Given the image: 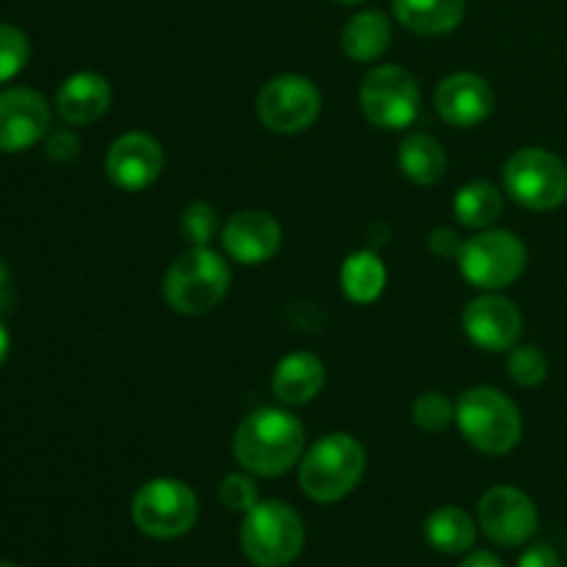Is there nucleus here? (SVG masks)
I'll return each mask as SVG.
<instances>
[{"label": "nucleus", "instance_id": "obj_18", "mask_svg": "<svg viewBox=\"0 0 567 567\" xmlns=\"http://www.w3.org/2000/svg\"><path fill=\"white\" fill-rule=\"evenodd\" d=\"M327 369L313 352H291L275 365L271 391L286 408H302L324 391Z\"/></svg>", "mask_w": 567, "mask_h": 567}, {"label": "nucleus", "instance_id": "obj_29", "mask_svg": "<svg viewBox=\"0 0 567 567\" xmlns=\"http://www.w3.org/2000/svg\"><path fill=\"white\" fill-rule=\"evenodd\" d=\"M219 502L230 513H249L260 502V487L249 471H236L219 482Z\"/></svg>", "mask_w": 567, "mask_h": 567}, {"label": "nucleus", "instance_id": "obj_20", "mask_svg": "<svg viewBox=\"0 0 567 567\" xmlns=\"http://www.w3.org/2000/svg\"><path fill=\"white\" fill-rule=\"evenodd\" d=\"M393 17L419 37H441L463 22L465 0H393Z\"/></svg>", "mask_w": 567, "mask_h": 567}, {"label": "nucleus", "instance_id": "obj_34", "mask_svg": "<svg viewBox=\"0 0 567 567\" xmlns=\"http://www.w3.org/2000/svg\"><path fill=\"white\" fill-rule=\"evenodd\" d=\"M11 302H14V293H11V275L9 269H6L3 260H0V310L11 308Z\"/></svg>", "mask_w": 567, "mask_h": 567}, {"label": "nucleus", "instance_id": "obj_3", "mask_svg": "<svg viewBox=\"0 0 567 567\" xmlns=\"http://www.w3.org/2000/svg\"><path fill=\"white\" fill-rule=\"evenodd\" d=\"M454 424L465 441L482 454L502 457L509 454L524 437V419L513 399L498 388H468L454 404Z\"/></svg>", "mask_w": 567, "mask_h": 567}, {"label": "nucleus", "instance_id": "obj_8", "mask_svg": "<svg viewBox=\"0 0 567 567\" xmlns=\"http://www.w3.org/2000/svg\"><path fill=\"white\" fill-rule=\"evenodd\" d=\"M504 186L529 210H557L567 203V164L551 150L524 147L504 164Z\"/></svg>", "mask_w": 567, "mask_h": 567}, {"label": "nucleus", "instance_id": "obj_23", "mask_svg": "<svg viewBox=\"0 0 567 567\" xmlns=\"http://www.w3.org/2000/svg\"><path fill=\"white\" fill-rule=\"evenodd\" d=\"M454 216L468 230H487L496 225L504 214L502 188L491 181H471L468 186L454 194Z\"/></svg>", "mask_w": 567, "mask_h": 567}, {"label": "nucleus", "instance_id": "obj_10", "mask_svg": "<svg viewBox=\"0 0 567 567\" xmlns=\"http://www.w3.org/2000/svg\"><path fill=\"white\" fill-rule=\"evenodd\" d=\"M255 114L266 131L293 136V133L308 131L319 120L321 94L310 78L286 72L264 83L255 100Z\"/></svg>", "mask_w": 567, "mask_h": 567}, {"label": "nucleus", "instance_id": "obj_36", "mask_svg": "<svg viewBox=\"0 0 567 567\" xmlns=\"http://www.w3.org/2000/svg\"><path fill=\"white\" fill-rule=\"evenodd\" d=\"M336 3H341V6H358V3H363V0H336Z\"/></svg>", "mask_w": 567, "mask_h": 567}, {"label": "nucleus", "instance_id": "obj_27", "mask_svg": "<svg viewBox=\"0 0 567 567\" xmlns=\"http://www.w3.org/2000/svg\"><path fill=\"white\" fill-rule=\"evenodd\" d=\"M28 59H31V42L25 31L11 22H0V83L20 75Z\"/></svg>", "mask_w": 567, "mask_h": 567}, {"label": "nucleus", "instance_id": "obj_2", "mask_svg": "<svg viewBox=\"0 0 567 567\" xmlns=\"http://www.w3.org/2000/svg\"><path fill=\"white\" fill-rule=\"evenodd\" d=\"M365 474L363 443L347 432H330L305 449L299 460V487L316 504H336L360 485Z\"/></svg>", "mask_w": 567, "mask_h": 567}, {"label": "nucleus", "instance_id": "obj_6", "mask_svg": "<svg viewBox=\"0 0 567 567\" xmlns=\"http://www.w3.org/2000/svg\"><path fill=\"white\" fill-rule=\"evenodd\" d=\"M133 524L153 540H175L188 535L199 518L197 493L181 480L158 476L144 482L131 504Z\"/></svg>", "mask_w": 567, "mask_h": 567}, {"label": "nucleus", "instance_id": "obj_19", "mask_svg": "<svg viewBox=\"0 0 567 567\" xmlns=\"http://www.w3.org/2000/svg\"><path fill=\"white\" fill-rule=\"evenodd\" d=\"M393 42V25L391 17L380 9H365L358 11L352 20L343 25L341 33V48L343 53L352 61H369L382 59Z\"/></svg>", "mask_w": 567, "mask_h": 567}, {"label": "nucleus", "instance_id": "obj_37", "mask_svg": "<svg viewBox=\"0 0 567 567\" xmlns=\"http://www.w3.org/2000/svg\"><path fill=\"white\" fill-rule=\"evenodd\" d=\"M0 567H20V565H11V563H0Z\"/></svg>", "mask_w": 567, "mask_h": 567}, {"label": "nucleus", "instance_id": "obj_28", "mask_svg": "<svg viewBox=\"0 0 567 567\" xmlns=\"http://www.w3.org/2000/svg\"><path fill=\"white\" fill-rule=\"evenodd\" d=\"M413 424L419 426L421 432H435L449 430L454 424V404L446 393L437 391H426L421 393L419 399L413 402Z\"/></svg>", "mask_w": 567, "mask_h": 567}, {"label": "nucleus", "instance_id": "obj_35", "mask_svg": "<svg viewBox=\"0 0 567 567\" xmlns=\"http://www.w3.org/2000/svg\"><path fill=\"white\" fill-rule=\"evenodd\" d=\"M9 347H11V338H9V330H6L3 319H0V365H3V360L9 358Z\"/></svg>", "mask_w": 567, "mask_h": 567}, {"label": "nucleus", "instance_id": "obj_21", "mask_svg": "<svg viewBox=\"0 0 567 567\" xmlns=\"http://www.w3.org/2000/svg\"><path fill=\"white\" fill-rule=\"evenodd\" d=\"M446 150L430 133H408L399 144V169L415 186H435L446 175Z\"/></svg>", "mask_w": 567, "mask_h": 567}, {"label": "nucleus", "instance_id": "obj_31", "mask_svg": "<svg viewBox=\"0 0 567 567\" xmlns=\"http://www.w3.org/2000/svg\"><path fill=\"white\" fill-rule=\"evenodd\" d=\"M465 247V238L460 236L454 227H437V230L430 233V249L437 255V258L457 260L460 252Z\"/></svg>", "mask_w": 567, "mask_h": 567}, {"label": "nucleus", "instance_id": "obj_26", "mask_svg": "<svg viewBox=\"0 0 567 567\" xmlns=\"http://www.w3.org/2000/svg\"><path fill=\"white\" fill-rule=\"evenodd\" d=\"M181 233L192 247H210L221 233L219 214L210 203H192L181 214Z\"/></svg>", "mask_w": 567, "mask_h": 567}, {"label": "nucleus", "instance_id": "obj_30", "mask_svg": "<svg viewBox=\"0 0 567 567\" xmlns=\"http://www.w3.org/2000/svg\"><path fill=\"white\" fill-rule=\"evenodd\" d=\"M44 153H48V158L59 161V164H70V161H75L78 153H81V142H78V136L70 127L50 131L48 136H44Z\"/></svg>", "mask_w": 567, "mask_h": 567}, {"label": "nucleus", "instance_id": "obj_32", "mask_svg": "<svg viewBox=\"0 0 567 567\" xmlns=\"http://www.w3.org/2000/svg\"><path fill=\"white\" fill-rule=\"evenodd\" d=\"M518 567H563V565H559V557L557 551H554V546H548V543H535V546H529L524 554H520Z\"/></svg>", "mask_w": 567, "mask_h": 567}, {"label": "nucleus", "instance_id": "obj_15", "mask_svg": "<svg viewBox=\"0 0 567 567\" xmlns=\"http://www.w3.org/2000/svg\"><path fill=\"white\" fill-rule=\"evenodd\" d=\"M221 247L236 264L260 266L282 247V227L266 210H238L221 225Z\"/></svg>", "mask_w": 567, "mask_h": 567}, {"label": "nucleus", "instance_id": "obj_13", "mask_svg": "<svg viewBox=\"0 0 567 567\" xmlns=\"http://www.w3.org/2000/svg\"><path fill=\"white\" fill-rule=\"evenodd\" d=\"M164 172V147L144 131L122 133L105 153V175L122 192H144Z\"/></svg>", "mask_w": 567, "mask_h": 567}, {"label": "nucleus", "instance_id": "obj_4", "mask_svg": "<svg viewBox=\"0 0 567 567\" xmlns=\"http://www.w3.org/2000/svg\"><path fill=\"white\" fill-rule=\"evenodd\" d=\"M230 266L216 249L192 247L166 269L164 299L175 313L203 316L230 291Z\"/></svg>", "mask_w": 567, "mask_h": 567}, {"label": "nucleus", "instance_id": "obj_22", "mask_svg": "<svg viewBox=\"0 0 567 567\" xmlns=\"http://www.w3.org/2000/svg\"><path fill=\"white\" fill-rule=\"evenodd\" d=\"M388 286V269L374 249H358L341 266L343 297L354 305H374Z\"/></svg>", "mask_w": 567, "mask_h": 567}, {"label": "nucleus", "instance_id": "obj_12", "mask_svg": "<svg viewBox=\"0 0 567 567\" xmlns=\"http://www.w3.org/2000/svg\"><path fill=\"white\" fill-rule=\"evenodd\" d=\"M463 332L482 352H509L518 347L520 336H524V313L513 299L502 297V293H482L465 305Z\"/></svg>", "mask_w": 567, "mask_h": 567}, {"label": "nucleus", "instance_id": "obj_16", "mask_svg": "<svg viewBox=\"0 0 567 567\" xmlns=\"http://www.w3.org/2000/svg\"><path fill=\"white\" fill-rule=\"evenodd\" d=\"M496 109L491 83L476 72H454L435 89V111L452 127H476Z\"/></svg>", "mask_w": 567, "mask_h": 567}, {"label": "nucleus", "instance_id": "obj_11", "mask_svg": "<svg viewBox=\"0 0 567 567\" xmlns=\"http://www.w3.org/2000/svg\"><path fill=\"white\" fill-rule=\"evenodd\" d=\"M476 518H480L482 532L504 548L526 546L540 529L535 502L513 485L491 487L476 504Z\"/></svg>", "mask_w": 567, "mask_h": 567}, {"label": "nucleus", "instance_id": "obj_14", "mask_svg": "<svg viewBox=\"0 0 567 567\" xmlns=\"http://www.w3.org/2000/svg\"><path fill=\"white\" fill-rule=\"evenodd\" d=\"M48 100L25 86L0 92V153H25L50 133Z\"/></svg>", "mask_w": 567, "mask_h": 567}, {"label": "nucleus", "instance_id": "obj_5", "mask_svg": "<svg viewBox=\"0 0 567 567\" xmlns=\"http://www.w3.org/2000/svg\"><path fill=\"white\" fill-rule=\"evenodd\" d=\"M241 551L258 567H286L302 554L305 524L291 504L260 498L241 520Z\"/></svg>", "mask_w": 567, "mask_h": 567}, {"label": "nucleus", "instance_id": "obj_33", "mask_svg": "<svg viewBox=\"0 0 567 567\" xmlns=\"http://www.w3.org/2000/svg\"><path fill=\"white\" fill-rule=\"evenodd\" d=\"M457 567H504V563L491 551H474L471 557H465Z\"/></svg>", "mask_w": 567, "mask_h": 567}, {"label": "nucleus", "instance_id": "obj_24", "mask_svg": "<svg viewBox=\"0 0 567 567\" xmlns=\"http://www.w3.org/2000/svg\"><path fill=\"white\" fill-rule=\"evenodd\" d=\"M424 535L430 546L441 554H465L476 543V524L465 509L437 507L432 509L424 524Z\"/></svg>", "mask_w": 567, "mask_h": 567}, {"label": "nucleus", "instance_id": "obj_9", "mask_svg": "<svg viewBox=\"0 0 567 567\" xmlns=\"http://www.w3.org/2000/svg\"><path fill=\"white\" fill-rule=\"evenodd\" d=\"M360 109L380 131H404L421 111V89L410 70L380 64L360 83Z\"/></svg>", "mask_w": 567, "mask_h": 567}, {"label": "nucleus", "instance_id": "obj_7", "mask_svg": "<svg viewBox=\"0 0 567 567\" xmlns=\"http://www.w3.org/2000/svg\"><path fill=\"white\" fill-rule=\"evenodd\" d=\"M526 244L513 230H487L465 238L457 266L465 280L482 291H502V288L518 282L526 271Z\"/></svg>", "mask_w": 567, "mask_h": 567}, {"label": "nucleus", "instance_id": "obj_25", "mask_svg": "<svg viewBox=\"0 0 567 567\" xmlns=\"http://www.w3.org/2000/svg\"><path fill=\"white\" fill-rule=\"evenodd\" d=\"M507 371L509 380L520 388H537L546 382L548 377V358L540 347H515L509 349L507 358Z\"/></svg>", "mask_w": 567, "mask_h": 567}, {"label": "nucleus", "instance_id": "obj_1", "mask_svg": "<svg viewBox=\"0 0 567 567\" xmlns=\"http://www.w3.org/2000/svg\"><path fill=\"white\" fill-rule=\"evenodd\" d=\"M305 424L286 408H260L238 424L233 457L252 476H282L302 460Z\"/></svg>", "mask_w": 567, "mask_h": 567}, {"label": "nucleus", "instance_id": "obj_17", "mask_svg": "<svg viewBox=\"0 0 567 567\" xmlns=\"http://www.w3.org/2000/svg\"><path fill=\"white\" fill-rule=\"evenodd\" d=\"M111 109V83L100 72H75L55 92V114L72 127L94 125Z\"/></svg>", "mask_w": 567, "mask_h": 567}]
</instances>
